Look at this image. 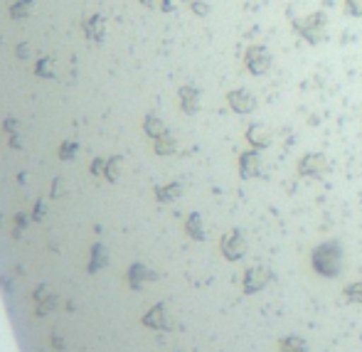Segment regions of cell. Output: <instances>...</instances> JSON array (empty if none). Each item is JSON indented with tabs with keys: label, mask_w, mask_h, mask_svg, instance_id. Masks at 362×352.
Listing matches in <instances>:
<instances>
[{
	"label": "cell",
	"mask_w": 362,
	"mask_h": 352,
	"mask_svg": "<svg viewBox=\"0 0 362 352\" xmlns=\"http://www.w3.org/2000/svg\"><path fill=\"white\" fill-rule=\"evenodd\" d=\"M190 8H192V13H195V15H207V13H210V5L200 3V0H190Z\"/></svg>",
	"instance_id": "cell-17"
},
{
	"label": "cell",
	"mask_w": 362,
	"mask_h": 352,
	"mask_svg": "<svg viewBox=\"0 0 362 352\" xmlns=\"http://www.w3.org/2000/svg\"><path fill=\"white\" fill-rule=\"evenodd\" d=\"M247 141H249V146L259 151V148H267L269 143H272V136H269L267 129H262L259 124H254L247 129Z\"/></svg>",
	"instance_id": "cell-11"
},
{
	"label": "cell",
	"mask_w": 362,
	"mask_h": 352,
	"mask_svg": "<svg viewBox=\"0 0 362 352\" xmlns=\"http://www.w3.org/2000/svg\"><path fill=\"white\" fill-rule=\"evenodd\" d=\"M227 104H229V109H232L234 114H252V111L257 109V99H254V94H249L247 89L229 91Z\"/></svg>",
	"instance_id": "cell-6"
},
{
	"label": "cell",
	"mask_w": 362,
	"mask_h": 352,
	"mask_svg": "<svg viewBox=\"0 0 362 352\" xmlns=\"http://www.w3.org/2000/svg\"><path fill=\"white\" fill-rule=\"evenodd\" d=\"M310 262H313V269L320 276L333 278L340 271V266H343V249H340L338 242H325L313 249Z\"/></svg>",
	"instance_id": "cell-1"
},
{
	"label": "cell",
	"mask_w": 362,
	"mask_h": 352,
	"mask_svg": "<svg viewBox=\"0 0 362 352\" xmlns=\"http://www.w3.org/2000/svg\"><path fill=\"white\" fill-rule=\"evenodd\" d=\"M219 252H222V257L229 259V262H237V259H242L244 254H247V239L242 237V232L232 229V232L224 234L222 242H219Z\"/></svg>",
	"instance_id": "cell-4"
},
{
	"label": "cell",
	"mask_w": 362,
	"mask_h": 352,
	"mask_svg": "<svg viewBox=\"0 0 362 352\" xmlns=\"http://www.w3.org/2000/svg\"><path fill=\"white\" fill-rule=\"evenodd\" d=\"M345 298L353 300V303H362V281L350 283L348 288H345Z\"/></svg>",
	"instance_id": "cell-15"
},
{
	"label": "cell",
	"mask_w": 362,
	"mask_h": 352,
	"mask_svg": "<svg viewBox=\"0 0 362 352\" xmlns=\"http://www.w3.org/2000/svg\"><path fill=\"white\" fill-rule=\"evenodd\" d=\"M182 232H185L192 242H202V239H205V224H202V214L192 212L190 217L185 219V224H182Z\"/></svg>",
	"instance_id": "cell-10"
},
{
	"label": "cell",
	"mask_w": 362,
	"mask_h": 352,
	"mask_svg": "<svg viewBox=\"0 0 362 352\" xmlns=\"http://www.w3.org/2000/svg\"><path fill=\"white\" fill-rule=\"evenodd\" d=\"M281 352H305V343L300 338H286L281 343Z\"/></svg>",
	"instance_id": "cell-13"
},
{
	"label": "cell",
	"mask_w": 362,
	"mask_h": 352,
	"mask_svg": "<svg viewBox=\"0 0 362 352\" xmlns=\"http://www.w3.org/2000/svg\"><path fill=\"white\" fill-rule=\"evenodd\" d=\"M269 278H272V274H269L267 269H262V266L247 269V274H244V293H257V291H262L264 286L269 283Z\"/></svg>",
	"instance_id": "cell-7"
},
{
	"label": "cell",
	"mask_w": 362,
	"mask_h": 352,
	"mask_svg": "<svg viewBox=\"0 0 362 352\" xmlns=\"http://www.w3.org/2000/svg\"><path fill=\"white\" fill-rule=\"evenodd\" d=\"M244 67L254 76L267 74L272 69V52L264 45H249L247 52H244Z\"/></svg>",
	"instance_id": "cell-3"
},
{
	"label": "cell",
	"mask_w": 362,
	"mask_h": 352,
	"mask_svg": "<svg viewBox=\"0 0 362 352\" xmlns=\"http://www.w3.org/2000/svg\"><path fill=\"white\" fill-rule=\"evenodd\" d=\"M343 10L350 18H362V0H343Z\"/></svg>",
	"instance_id": "cell-14"
},
{
	"label": "cell",
	"mask_w": 362,
	"mask_h": 352,
	"mask_svg": "<svg viewBox=\"0 0 362 352\" xmlns=\"http://www.w3.org/2000/svg\"><path fill=\"white\" fill-rule=\"evenodd\" d=\"M293 30L305 42L318 45L328 37V18H325V13H310L305 18L293 20Z\"/></svg>",
	"instance_id": "cell-2"
},
{
	"label": "cell",
	"mask_w": 362,
	"mask_h": 352,
	"mask_svg": "<svg viewBox=\"0 0 362 352\" xmlns=\"http://www.w3.org/2000/svg\"><path fill=\"white\" fill-rule=\"evenodd\" d=\"M84 28H86V35H89V40H94V37L101 40V37H104V20H101V18L86 20Z\"/></svg>",
	"instance_id": "cell-12"
},
{
	"label": "cell",
	"mask_w": 362,
	"mask_h": 352,
	"mask_svg": "<svg viewBox=\"0 0 362 352\" xmlns=\"http://www.w3.org/2000/svg\"><path fill=\"white\" fill-rule=\"evenodd\" d=\"M177 99H180V109L185 111L187 116H192V114H197L200 111V104H202V99H200V91L195 89V86H180L177 89Z\"/></svg>",
	"instance_id": "cell-9"
},
{
	"label": "cell",
	"mask_w": 362,
	"mask_h": 352,
	"mask_svg": "<svg viewBox=\"0 0 362 352\" xmlns=\"http://www.w3.org/2000/svg\"><path fill=\"white\" fill-rule=\"evenodd\" d=\"M141 3H146V5H151V8H153V5H158V0H141Z\"/></svg>",
	"instance_id": "cell-19"
},
{
	"label": "cell",
	"mask_w": 362,
	"mask_h": 352,
	"mask_svg": "<svg viewBox=\"0 0 362 352\" xmlns=\"http://www.w3.org/2000/svg\"><path fill=\"white\" fill-rule=\"evenodd\" d=\"M262 172V158H259L257 151H247L239 156V175L244 180H252Z\"/></svg>",
	"instance_id": "cell-8"
},
{
	"label": "cell",
	"mask_w": 362,
	"mask_h": 352,
	"mask_svg": "<svg viewBox=\"0 0 362 352\" xmlns=\"http://www.w3.org/2000/svg\"><path fill=\"white\" fill-rule=\"evenodd\" d=\"M30 5H33V0H20L18 5H13V8H10V15H13L15 20H18V18H23V15L28 13V8H30Z\"/></svg>",
	"instance_id": "cell-16"
},
{
	"label": "cell",
	"mask_w": 362,
	"mask_h": 352,
	"mask_svg": "<svg viewBox=\"0 0 362 352\" xmlns=\"http://www.w3.org/2000/svg\"><path fill=\"white\" fill-rule=\"evenodd\" d=\"M177 5H180V0H163V3H160V8L165 10V13H170V10H175Z\"/></svg>",
	"instance_id": "cell-18"
},
{
	"label": "cell",
	"mask_w": 362,
	"mask_h": 352,
	"mask_svg": "<svg viewBox=\"0 0 362 352\" xmlns=\"http://www.w3.org/2000/svg\"><path fill=\"white\" fill-rule=\"evenodd\" d=\"M298 172L303 177H320L328 172V158L320 153H308L303 156V160L298 163Z\"/></svg>",
	"instance_id": "cell-5"
}]
</instances>
